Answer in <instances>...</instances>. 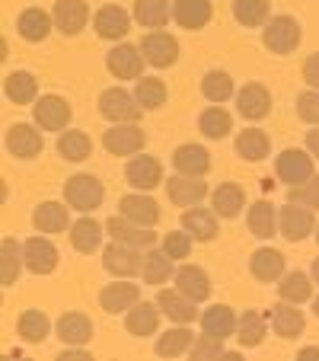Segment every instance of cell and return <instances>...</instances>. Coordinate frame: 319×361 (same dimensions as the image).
Here are the masks:
<instances>
[{"label":"cell","instance_id":"36","mask_svg":"<svg viewBox=\"0 0 319 361\" xmlns=\"http://www.w3.org/2000/svg\"><path fill=\"white\" fill-rule=\"evenodd\" d=\"M173 262L176 259L166 256L163 246H150V250H144V272H141L144 285H166V281L176 275L173 272Z\"/></svg>","mask_w":319,"mask_h":361},{"label":"cell","instance_id":"50","mask_svg":"<svg viewBox=\"0 0 319 361\" xmlns=\"http://www.w3.org/2000/svg\"><path fill=\"white\" fill-rule=\"evenodd\" d=\"M227 355V345H224V339H218V336H198L195 339V345H192V352H189V358L192 361H218V358H224Z\"/></svg>","mask_w":319,"mask_h":361},{"label":"cell","instance_id":"41","mask_svg":"<svg viewBox=\"0 0 319 361\" xmlns=\"http://www.w3.org/2000/svg\"><path fill=\"white\" fill-rule=\"evenodd\" d=\"M135 23L144 29H163L173 20L170 0H135Z\"/></svg>","mask_w":319,"mask_h":361},{"label":"cell","instance_id":"54","mask_svg":"<svg viewBox=\"0 0 319 361\" xmlns=\"http://www.w3.org/2000/svg\"><path fill=\"white\" fill-rule=\"evenodd\" d=\"M304 80L310 90H319V51L304 61Z\"/></svg>","mask_w":319,"mask_h":361},{"label":"cell","instance_id":"46","mask_svg":"<svg viewBox=\"0 0 319 361\" xmlns=\"http://www.w3.org/2000/svg\"><path fill=\"white\" fill-rule=\"evenodd\" d=\"M58 154H61V160H68V164H83V160L93 154V141H89L87 131H61V137H58Z\"/></svg>","mask_w":319,"mask_h":361},{"label":"cell","instance_id":"16","mask_svg":"<svg viewBox=\"0 0 319 361\" xmlns=\"http://www.w3.org/2000/svg\"><path fill=\"white\" fill-rule=\"evenodd\" d=\"M23 252H26V272L32 275H51L58 269V246L48 237H29L23 240Z\"/></svg>","mask_w":319,"mask_h":361},{"label":"cell","instance_id":"17","mask_svg":"<svg viewBox=\"0 0 319 361\" xmlns=\"http://www.w3.org/2000/svg\"><path fill=\"white\" fill-rule=\"evenodd\" d=\"M156 307L163 310V317L170 323H182V326H189V323L198 320V304L192 298H185L179 288H163V291L156 294Z\"/></svg>","mask_w":319,"mask_h":361},{"label":"cell","instance_id":"5","mask_svg":"<svg viewBox=\"0 0 319 361\" xmlns=\"http://www.w3.org/2000/svg\"><path fill=\"white\" fill-rule=\"evenodd\" d=\"M147 144V131L137 122H118L102 135V147L109 150L112 157H135Z\"/></svg>","mask_w":319,"mask_h":361},{"label":"cell","instance_id":"59","mask_svg":"<svg viewBox=\"0 0 319 361\" xmlns=\"http://www.w3.org/2000/svg\"><path fill=\"white\" fill-rule=\"evenodd\" d=\"M310 275H313V281L319 285V259H313V269H310Z\"/></svg>","mask_w":319,"mask_h":361},{"label":"cell","instance_id":"29","mask_svg":"<svg viewBox=\"0 0 319 361\" xmlns=\"http://www.w3.org/2000/svg\"><path fill=\"white\" fill-rule=\"evenodd\" d=\"M208 198H211V208L218 212V218H224V221L239 218V212L246 208V192L237 183H220Z\"/></svg>","mask_w":319,"mask_h":361},{"label":"cell","instance_id":"7","mask_svg":"<svg viewBox=\"0 0 319 361\" xmlns=\"http://www.w3.org/2000/svg\"><path fill=\"white\" fill-rule=\"evenodd\" d=\"M32 118L42 131H68L70 125V102L58 93L39 96L32 102Z\"/></svg>","mask_w":319,"mask_h":361},{"label":"cell","instance_id":"2","mask_svg":"<svg viewBox=\"0 0 319 361\" xmlns=\"http://www.w3.org/2000/svg\"><path fill=\"white\" fill-rule=\"evenodd\" d=\"M102 198H106V185H102L93 173H77V176H70L68 183H64V202L80 214L96 212L102 204Z\"/></svg>","mask_w":319,"mask_h":361},{"label":"cell","instance_id":"61","mask_svg":"<svg viewBox=\"0 0 319 361\" xmlns=\"http://www.w3.org/2000/svg\"><path fill=\"white\" fill-rule=\"evenodd\" d=\"M316 243H319V224H316Z\"/></svg>","mask_w":319,"mask_h":361},{"label":"cell","instance_id":"8","mask_svg":"<svg viewBox=\"0 0 319 361\" xmlns=\"http://www.w3.org/2000/svg\"><path fill=\"white\" fill-rule=\"evenodd\" d=\"M275 176H278L287 189L306 183L310 176H316V173H313V154L310 150H300V147L281 150L278 160H275Z\"/></svg>","mask_w":319,"mask_h":361},{"label":"cell","instance_id":"26","mask_svg":"<svg viewBox=\"0 0 319 361\" xmlns=\"http://www.w3.org/2000/svg\"><path fill=\"white\" fill-rule=\"evenodd\" d=\"M173 170L182 176H208L211 170V154L201 144H182L173 150Z\"/></svg>","mask_w":319,"mask_h":361},{"label":"cell","instance_id":"44","mask_svg":"<svg viewBox=\"0 0 319 361\" xmlns=\"http://www.w3.org/2000/svg\"><path fill=\"white\" fill-rule=\"evenodd\" d=\"M313 275L306 272H284L278 281V298L281 300H291V304H306L313 300Z\"/></svg>","mask_w":319,"mask_h":361},{"label":"cell","instance_id":"31","mask_svg":"<svg viewBox=\"0 0 319 361\" xmlns=\"http://www.w3.org/2000/svg\"><path fill=\"white\" fill-rule=\"evenodd\" d=\"M70 204L68 202H42L39 208L32 212V224L39 233H64L70 227V214H68Z\"/></svg>","mask_w":319,"mask_h":361},{"label":"cell","instance_id":"27","mask_svg":"<svg viewBox=\"0 0 319 361\" xmlns=\"http://www.w3.org/2000/svg\"><path fill=\"white\" fill-rule=\"evenodd\" d=\"M160 314H163V310L156 307V300L154 304H150V300H137L128 314H125V329H128L131 336H137V339L154 336L156 326H160Z\"/></svg>","mask_w":319,"mask_h":361},{"label":"cell","instance_id":"55","mask_svg":"<svg viewBox=\"0 0 319 361\" xmlns=\"http://www.w3.org/2000/svg\"><path fill=\"white\" fill-rule=\"evenodd\" d=\"M89 358H93V355H89L83 345H68L61 355H58V361H89Z\"/></svg>","mask_w":319,"mask_h":361},{"label":"cell","instance_id":"19","mask_svg":"<svg viewBox=\"0 0 319 361\" xmlns=\"http://www.w3.org/2000/svg\"><path fill=\"white\" fill-rule=\"evenodd\" d=\"M137 300H141V288L131 285V279H115L99 291V307L106 314H122V310L128 314Z\"/></svg>","mask_w":319,"mask_h":361},{"label":"cell","instance_id":"39","mask_svg":"<svg viewBox=\"0 0 319 361\" xmlns=\"http://www.w3.org/2000/svg\"><path fill=\"white\" fill-rule=\"evenodd\" d=\"M268 317L258 314V310H246V314H239V323H237V342L243 348H258L265 342V336H268Z\"/></svg>","mask_w":319,"mask_h":361},{"label":"cell","instance_id":"58","mask_svg":"<svg viewBox=\"0 0 319 361\" xmlns=\"http://www.w3.org/2000/svg\"><path fill=\"white\" fill-rule=\"evenodd\" d=\"M224 358H227V361H239V358H243V352H239V348H227Z\"/></svg>","mask_w":319,"mask_h":361},{"label":"cell","instance_id":"35","mask_svg":"<svg viewBox=\"0 0 319 361\" xmlns=\"http://www.w3.org/2000/svg\"><path fill=\"white\" fill-rule=\"evenodd\" d=\"M55 333L64 345H87V342L93 339V323H89L87 314L70 310V314H64L61 320L55 323Z\"/></svg>","mask_w":319,"mask_h":361},{"label":"cell","instance_id":"28","mask_svg":"<svg viewBox=\"0 0 319 361\" xmlns=\"http://www.w3.org/2000/svg\"><path fill=\"white\" fill-rule=\"evenodd\" d=\"M237 323H239V317L233 307L211 304L201 314V333L218 336V339H230V336H237Z\"/></svg>","mask_w":319,"mask_h":361},{"label":"cell","instance_id":"24","mask_svg":"<svg viewBox=\"0 0 319 361\" xmlns=\"http://www.w3.org/2000/svg\"><path fill=\"white\" fill-rule=\"evenodd\" d=\"M118 208L128 221H135V224L141 227H154L156 221H160V204L154 202V198L147 195V192H131V195H125L122 202H118Z\"/></svg>","mask_w":319,"mask_h":361},{"label":"cell","instance_id":"38","mask_svg":"<svg viewBox=\"0 0 319 361\" xmlns=\"http://www.w3.org/2000/svg\"><path fill=\"white\" fill-rule=\"evenodd\" d=\"M16 29H20V35L26 42H45L48 35H51V29H55V20H51V13H45V10L29 7L16 16Z\"/></svg>","mask_w":319,"mask_h":361},{"label":"cell","instance_id":"6","mask_svg":"<svg viewBox=\"0 0 319 361\" xmlns=\"http://www.w3.org/2000/svg\"><path fill=\"white\" fill-rule=\"evenodd\" d=\"M313 231H316V212H313V208L287 202L278 212V233L284 240H291V243H304Z\"/></svg>","mask_w":319,"mask_h":361},{"label":"cell","instance_id":"34","mask_svg":"<svg viewBox=\"0 0 319 361\" xmlns=\"http://www.w3.org/2000/svg\"><path fill=\"white\" fill-rule=\"evenodd\" d=\"M198 336L192 333L182 323H173L163 336H156V355L160 358H179V355H189L192 345H195Z\"/></svg>","mask_w":319,"mask_h":361},{"label":"cell","instance_id":"22","mask_svg":"<svg viewBox=\"0 0 319 361\" xmlns=\"http://www.w3.org/2000/svg\"><path fill=\"white\" fill-rule=\"evenodd\" d=\"M182 231H189L192 240H198V243H211L220 233V218L214 208H185Z\"/></svg>","mask_w":319,"mask_h":361},{"label":"cell","instance_id":"45","mask_svg":"<svg viewBox=\"0 0 319 361\" xmlns=\"http://www.w3.org/2000/svg\"><path fill=\"white\" fill-rule=\"evenodd\" d=\"M233 16L246 29H262L272 20V4L268 0H233Z\"/></svg>","mask_w":319,"mask_h":361},{"label":"cell","instance_id":"18","mask_svg":"<svg viewBox=\"0 0 319 361\" xmlns=\"http://www.w3.org/2000/svg\"><path fill=\"white\" fill-rule=\"evenodd\" d=\"M268 323H272L275 336H281V339H297L306 329L304 310H300V304H291V300H278L268 310Z\"/></svg>","mask_w":319,"mask_h":361},{"label":"cell","instance_id":"43","mask_svg":"<svg viewBox=\"0 0 319 361\" xmlns=\"http://www.w3.org/2000/svg\"><path fill=\"white\" fill-rule=\"evenodd\" d=\"M198 131H201L208 141H220L233 131V116L224 106H208V109L198 116Z\"/></svg>","mask_w":319,"mask_h":361},{"label":"cell","instance_id":"47","mask_svg":"<svg viewBox=\"0 0 319 361\" xmlns=\"http://www.w3.org/2000/svg\"><path fill=\"white\" fill-rule=\"evenodd\" d=\"M48 333H51V320H48L42 310H26V314H20V320H16V336H20L23 342H29V345L45 342Z\"/></svg>","mask_w":319,"mask_h":361},{"label":"cell","instance_id":"32","mask_svg":"<svg viewBox=\"0 0 319 361\" xmlns=\"http://www.w3.org/2000/svg\"><path fill=\"white\" fill-rule=\"evenodd\" d=\"M102 237H109L106 224H99V221L89 218V214H83L80 221L70 224V246H74L77 252H96L102 246Z\"/></svg>","mask_w":319,"mask_h":361},{"label":"cell","instance_id":"57","mask_svg":"<svg viewBox=\"0 0 319 361\" xmlns=\"http://www.w3.org/2000/svg\"><path fill=\"white\" fill-rule=\"evenodd\" d=\"M297 361H319V348L316 345H306L297 352Z\"/></svg>","mask_w":319,"mask_h":361},{"label":"cell","instance_id":"11","mask_svg":"<svg viewBox=\"0 0 319 361\" xmlns=\"http://www.w3.org/2000/svg\"><path fill=\"white\" fill-rule=\"evenodd\" d=\"M106 233H109V240L137 246V250H150V246H156L154 227H141V224H135V221H128L125 214H112V218L106 221Z\"/></svg>","mask_w":319,"mask_h":361},{"label":"cell","instance_id":"4","mask_svg":"<svg viewBox=\"0 0 319 361\" xmlns=\"http://www.w3.org/2000/svg\"><path fill=\"white\" fill-rule=\"evenodd\" d=\"M99 112L102 118H109L112 125L118 122H141L144 106L135 99V93H128L125 87H109L99 96Z\"/></svg>","mask_w":319,"mask_h":361},{"label":"cell","instance_id":"40","mask_svg":"<svg viewBox=\"0 0 319 361\" xmlns=\"http://www.w3.org/2000/svg\"><path fill=\"white\" fill-rule=\"evenodd\" d=\"M23 269H26L23 243H16L13 237H4V243H0V281H4V288L16 285Z\"/></svg>","mask_w":319,"mask_h":361},{"label":"cell","instance_id":"52","mask_svg":"<svg viewBox=\"0 0 319 361\" xmlns=\"http://www.w3.org/2000/svg\"><path fill=\"white\" fill-rule=\"evenodd\" d=\"M287 202H297V204H304V208L319 212V176H310L300 185H291V189H287Z\"/></svg>","mask_w":319,"mask_h":361},{"label":"cell","instance_id":"12","mask_svg":"<svg viewBox=\"0 0 319 361\" xmlns=\"http://www.w3.org/2000/svg\"><path fill=\"white\" fill-rule=\"evenodd\" d=\"M125 179H128L131 189L137 192H150L163 183V164L156 157H147V154H135L125 166Z\"/></svg>","mask_w":319,"mask_h":361},{"label":"cell","instance_id":"56","mask_svg":"<svg viewBox=\"0 0 319 361\" xmlns=\"http://www.w3.org/2000/svg\"><path fill=\"white\" fill-rule=\"evenodd\" d=\"M306 150L313 154V160H319V125H313V131H306Z\"/></svg>","mask_w":319,"mask_h":361},{"label":"cell","instance_id":"51","mask_svg":"<svg viewBox=\"0 0 319 361\" xmlns=\"http://www.w3.org/2000/svg\"><path fill=\"white\" fill-rule=\"evenodd\" d=\"M192 243H195V240H192V233L189 231H170V233H163V240H160V246H163L166 250V256H170V259H189L192 256Z\"/></svg>","mask_w":319,"mask_h":361},{"label":"cell","instance_id":"25","mask_svg":"<svg viewBox=\"0 0 319 361\" xmlns=\"http://www.w3.org/2000/svg\"><path fill=\"white\" fill-rule=\"evenodd\" d=\"M233 147H237L239 160H246V164H262V160L272 154V137H268V131H262V128H246L237 135Z\"/></svg>","mask_w":319,"mask_h":361},{"label":"cell","instance_id":"37","mask_svg":"<svg viewBox=\"0 0 319 361\" xmlns=\"http://www.w3.org/2000/svg\"><path fill=\"white\" fill-rule=\"evenodd\" d=\"M246 227H249V233L258 240L275 237V231H278V212H275V204L268 202V198H258L256 204H249Z\"/></svg>","mask_w":319,"mask_h":361},{"label":"cell","instance_id":"14","mask_svg":"<svg viewBox=\"0 0 319 361\" xmlns=\"http://www.w3.org/2000/svg\"><path fill=\"white\" fill-rule=\"evenodd\" d=\"M45 147V137H42V128L39 125H10L7 131V150L13 154L16 160H35Z\"/></svg>","mask_w":319,"mask_h":361},{"label":"cell","instance_id":"9","mask_svg":"<svg viewBox=\"0 0 319 361\" xmlns=\"http://www.w3.org/2000/svg\"><path fill=\"white\" fill-rule=\"evenodd\" d=\"M141 51L144 61L154 64V68H173L179 61V42L176 35H170L166 29H150L141 39Z\"/></svg>","mask_w":319,"mask_h":361},{"label":"cell","instance_id":"3","mask_svg":"<svg viewBox=\"0 0 319 361\" xmlns=\"http://www.w3.org/2000/svg\"><path fill=\"white\" fill-rule=\"evenodd\" d=\"M102 269H106L112 279H135V275L144 272V250L112 240V243L102 250Z\"/></svg>","mask_w":319,"mask_h":361},{"label":"cell","instance_id":"60","mask_svg":"<svg viewBox=\"0 0 319 361\" xmlns=\"http://www.w3.org/2000/svg\"><path fill=\"white\" fill-rule=\"evenodd\" d=\"M313 314L319 317V298H313Z\"/></svg>","mask_w":319,"mask_h":361},{"label":"cell","instance_id":"20","mask_svg":"<svg viewBox=\"0 0 319 361\" xmlns=\"http://www.w3.org/2000/svg\"><path fill=\"white\" fill-rule=\"evenodd\" d=\"M237 112L246 122H258L272 112V93L262 83H246L243 90H237Z\"/></svg>","mask_w":319,"mask_h":361},{"label":"cell","instance_id":"53","mask_svg":"<svg viewBox=\"0 0 319 361\" xmlns=\"http://www.w3.org/2000/svg\"><path fill=\"white\" fill-rule=\"evenodd\" d=\"M297 116L306 125H319V90H304L297 96Z\"/></svg>","mask_w":319,"mask_h":361},{"label":"cell","instance_id":"33","mask_svg":"<svg viewBox=\"0 0 319 361\" xmlns=\"http://www.w3.org/2000/svg\"><path fill=\"white\" fill-rule=\"evenodd\" d=\"M173 20L189 32H198L211 23V0H173Z\"/></svg>","mask_w":319,"mask_h":361},{"label":"cell","instance_id":"13","mask_svg":"<svg viewBox=\"0 0 319 361\" xmlns=\"http://www.w3.org/2000/svg\"><path fill=\"white\" fill-rule=\"evenodd\" d=\"M166 195H170V202L176 208H195V204H201L211 195V189L204 183V176H182V173H176L166 183Z\"/></svg>","mask_w":319,"mask_h":361},{"label":"cell","instance_id":"48","mask_svg":"<svg viewBox=\"0 0 319 361\" xmlns=\"http://www.w3.org/2000/svg\"><path fill=\"white\" fill-rule=\"evenodd\" d=\"M135 99L144 106V112H154V109H163L166 106V96H170V90H166L163 80H156V77H141V80H135Z\"/></svg>","mask_w":319,"mask_h":361},{"label":"cell","instance_id":"42","mask_svg":"<svg viewBox=\"0 0 319 361\" xmlns=\"http://www.w3.org/2000/svg\"><path fill=\"white\" fill-rule=\"evenodd\" d=\"M4 93H7V99L16 102V106H29V102L39 99V80H35L29 71H13V74H7V80H4Z\"/></svg>","mask_w":319,"mask_h":361},{"label":"cell","instance_id":"1","mask_svg":"<svg viewBox=\"0 0 319 361\" xmlns=\"http://www.w3.org/2000/svg\"><path fill=\"white\" fill-rule=\"evenodd\" d=\"M304 39V29L294 16L287 13H278L262 26V45L272 51V55H294Z\"/></svg>","mask_w":319,"mask_h":361},{"label":"cell","instance_id":"23","mask_svg":"<svg viewBox=\"0 0 319 361\" xmlns=\"http://www.w3.org/2000/svg\"><path fill=\"white\" fill-rule=\"evenodd\" d=\"M249 272L256 281L272 285V281H281V275L287 272V259L272 246H262V250H256L249 256Z\"/></svg>","mask_w":319,"mask_h":361},{"label":"cell","instance_id":"10","mask_svg":"<svg viewBox=\"0 0 319 361\" xmlns=\"http://www.w3.org/2000/svg\"><path fill=\"white\" fill-rule=\"evenodd\" d=\"M144 64L147 61H144L141 45H128V42L109 48V55H106V68L115 80H141Z\"/></svg>","mask_w":319,"mask_h":361},{"label":"cell","instance_id":"49","mask_svg":"<svg viewBox=\"0 0 319 361\" xmlns=\"http://www.w3.org/2000/svg\"><path fill=\"white\" fill-rule=\"evenodd\" d=\"M201 96L208 102H227L230 96H237V87H233V77L227 71L214 68L201 77Z\"/></svg>","mask_w":319,"mask_h":361},{"label":"cell","instance_id":"30","mask_svg":"<svg viewBox=\"0 0 319 361\" xmlns=\"http://www.w3.org/2000/svg\"><path fill=\"white\" fill-rule=\"evenodd\" d=\"M173 281H176L179 291H182L185 298H192L195 304H204V300L211 298V279L201 266H179Z\"/></svg>","mask_w":319,"mask_h":361},{"label":"cell","instance_id":"21","mask_svg":"<svg viewBox=\"0 0 319 361\" xmlns=\"http://www.w3.org/2000/svg\"><path fill=\"white\" fill-rule=\"evenodd\" d=\"M93 29H96V35H99V39L118 42V39H125V35H128L131 16H128V10H122L118 4H106V7L96 10Z\"/></svg>","mask_w":319,"mask_h":361},{"label":"cell","instance_id":"15","mask_svg":"<svg viewBox=\"0 0 319 361\" xmlns=\"http://www.w3.org/2000/svg\"><path fill=\"white\" fill-rule=\"evenodd\" d=\"M51 20H55V29L68 39L80 35L89 23V7L87 0H58L55 10H51Z\"/></svg>","mask_w":319,"mask_h":361}]
</instances>
